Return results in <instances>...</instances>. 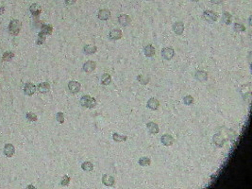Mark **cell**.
I'll return each instance as SVG.
<instances>
[{"label": "cell", "instance_id": "6da1fadb", "mask_svg": "<svg viewBox=\"0 0 252 189\" xmlns=\"http://www.w3.org/2000/svg\"><path fill=\"white\" fill-rule=\"evenodd\" d=\"M80 105L85 108H89V109H93L96 106V98L91 96H83L80 98Z\"/></svg>", "mask_w": 252, "mask_h": 189}, {"label": "cell", "instance_id": "7a4b0ae2", "mask_svg": "<svg viewBox=\"0 0 252 189\" xmlns=\"http://www.w3.org/2000/svg\"><path fill=\"white\" fill-rule=\"evenodd\" d=\"M21 26H22V24L19 20L12 19L11 21L10 25H9V31H10V33L11 35L16 36V35L19 34L20 30H21Z\"/></svg>", "mask_w": 252, "mask_h": 189}, {"label": "cell", "instance_id": "3957f363", "mask_svg": "<svg viewBox=\"0 0 252 189\" xmlns=\"http://www.w3.org/2000/svg\"><path fill=\"white\" fill-rule=\"evenodd\" d=\"M218 13L215 12V11H205L203 12V14H202V18L207 21L209 22V23H214V22H216L218 20Z\"/></svg>", "mask_w": 252, "mask_h": 189}, {"label": "cell", "instance_id": "277c9868", "mask_svg": "<svg viewBox=\"0 0 252 189\" xmlns=\"http://www.w3.org/2000/svg\"><path fill=\"white\" fill-rule=\"evenodd\" d=\"M122 36H123V33H122V30L120 29H111L109 33V38L112 40V41H117V40L122 38Z\"/></svg>", "mask_w": 252, "mask_h": 189}, {"label": "cell", "instance_id": "5b68a950", "mask_svg": "<svg viewBox=\"0 0 252 189\" xmlns=\"http://www.w3.org/2000/svg\"><path fill=\"white\" fill-rule=\"evenodd\" d=\"M161 142L163 145H164L166 147H170L174 144L175 139L173 138L172 135H170V134H168V133H165L161 137Z\"/></svg>", "mask_w": 252, "mask_h": 189}, {"label": "cell", "instance_id": "8992f818", "mask_svg": "<svg viewBox=\"0 0 252 189\" xmlns=\"http://www.w3.org/2000/svg\"><path fill=\"white\" fill-rule=\"evenodd\" d=\"M68 89L72 94H78L81 89V84L75 80H71L68 83Z\"/></svg>", "mask_w": 252, "mask_h": 189}, {"label": "cell", "instance_id": "52a82bcc", "mask_svg": "<svg viewBox=\"0 0 252 189\" xmlns=\"http://www.w3.org/2000/svg\"><path fill=\"white\" fill-rule=\"evenodd\" d=\"M36 90H37V87L35 86L33 83L31 82H28L25 84L24 87V93L26 94V96H32V94H35Z\"/></svg>", "mask_w": 252, "mask_h": 189}, {"label": "cell", "instance_id": "ba28073f", "mask_svg": "<svg viewBox=\"0 0 252 189\" xmlns=\"http://www.w3.org/2000/svg\"><path fill=\"white\" fill-rule=\"evenodd\" d=\"M102 183L106 186H114L115 183V179L114 177L110 176V175L104 174L102 176Z\"/></svg>", "mask_w": 252, "mask_h": 189}, {"label": "cell", "instance_id": "9c48e42d", "mask_svg": "<svg viewBox=\"0 0 252 189\" xmlns=\"http://www.w3.org/2000/svg\"><path fill=\"white\" fill-rule=\"evenodd\" d=\"M213 141L218 147H222L225 144V137L222 135V133H215L213 137Z\"/></svg>", "mask_w": 252, "mask_h": 189}, {"label": "cell", "instance_id": "30bf717a", "mask_svg": "<svg viewBox=\"0 0 252 189\" xmlns=\"http://www.w3.org/2000/svg\"><path fill=\"white\" fill-rule=\"evenodd\" d=\"M175 55V50L172 47H165L161 50V56L165 60H171Z\"/></svg>", "mask_w": 252, "mask_h": 189}, {"label": "cell", "instance_id": "8fae6325", "mask_svg": "<svg viewBox=\"0 0 252 189\" xmlns=\"http://www.w3.org/2000/svg\"><path fill=\"white\" fill-rule=\"evenodd\" d=\"M96 67V62L94 61H87L85 64H83V71L86 72V73H91L93 72Z\"/></svg>", "mask_w": 252, "mask_h": 189}, {"label": "cell", "instance_id": "7c38bea8", "mask_svg": "<svg viewBox=\"0 0 252 189\" xmlns=\"http://www.w3.org/2000/svg\"><path fill=\"white\" fill-rule=\"evenodd\" d=\"M118 22L121 26H127L131 23V17H129L127 14H121L118 16Z\"/></svg>", "mask_w": 252, "mask_h": 189}, {"label": "cell", "instance_id": "4fadbf2b", "mask_svg": "<svg viewBox=\"0 0 252 189\" xmlns=\"http://www.w3.org/2000/svg\"><path fill=\"white\" fill-rule=\"evenodd\" d=\"M14 153H15V147H13V145H11V144L5 145V147H4V154L7 157H9V158H11V157L14 155Z\"/></svg>", "mask_w": 252, "mask_h": 189}, {"label": "cell", "instance_id": "5bb4252c", "mask_svg": "<svg viewBox=\"0 0 252 189\" xmlns=\"http://www.w3.org/2000/svg\"><path fill=\"white\" fill-rule=\"evenodd\" d=\"M251 83H247V84H245L243 85V86L241 87V94L243 97H244V100H246L247 97H250V94H251Z\"/></svg>", "mask_w": 252, "mask_h": 189}, {"label": "cell", "instance_id": "9a60e30c", "mask_svg": "<svg viewBox=\"0 0 252 189\" xmlns=\"http://www.w3.org/2000/svg\"><path fill=\"white\" fill-rule=\"evenodd\" d=\"M184 28H185V26H184V24L181 21H178L173 25V30L177 35H181L184 31Z\"/></svg>", "mask_w": 252, "mask_h": 189}, {"label": "cell", "instance_id": "2e32d148", "mask_svg": "<svg viewBox=\"0 0 252 189\" xmlns=\"http://www.w3.org/2000/svg\"><path fill=\"white\" fill-rule=\"evenodd\" d=\"M97 17L98 19H100L102 21H106L111 18V11L109 10H107V9H103V10H100L98 11Z\"/></svg>", "mask_w": 252, "mask_h": 189}, {"label": "cell", "instance_id": "e0dca14e", "mask_svg": "<svg viewBox=\"0 0 252 189\" xmlns=\"http://www.w3.org/2000/svg\"><path fill=\"white\" fill-rule=\"evenodd\" d=\"M146 106H147V108H149L150 110L156 111V110H158V108L160 107V102L158 100L152 97V98H150V100H148V101L146 103Z\"/></svg>", "mask_w": 252, "mask_h": 189}, {"label": "cell", "instance_id": "ac0fdd59", "mask_svg": "<svg viewBox=\"0 0 252 189\" xmlns=\"http://www.w3.org/2000/svg\"><path fill=\"white\" fill-rule=\"evenodd\" d=\"M146 129L151 134H157V133H159V132H160L159 126L157 125L155 122H148V123H146Z\"/></svg>", "mask_w": 252, "mask_h": 189}, {"label": "cell", "instance_id": "d6986e66", "mask_svg": "<svg viewBox=\"0 0 252 189\" xmlns=\"http://www.w3.org/2000/svg\"><path fill=\"white\" fill-rule=\"evenodd\" d=\"M29 11L31 12V14H32L34 17H38L40 14H41L42 12V8L40 5H38V4H32V5L30 6L29 8Z\"/></svg>", "mask_w": 252, "mask_h": 189}, {"label": "cell", "instance_id": "ffe728a7", "mask_svg": "<svg viewBox=\"0 0 252 189\" xmlns=\"http://www.w3.org/2000/svg\"><path fill=\"white\" fill-rule=\"evenodd\" d=\"M37 90L40 93L46 94V93L49 92V90H50V84H49L48 82H41L38 85Z\"/></svg>", "mask_w": 252, "mask_h": 189}, {"label": "cell", "instance_id": "44dd1931", "mask_svg": "<svg viewBox=\"0 0 252 189\" xmlns=\"http://www.w3.org/2000/svg\"><path fill=\"white\" fill-rule=\"evenodd\" d=\"M83 51L87 55H93V54H94L97 51V47L96 46H94V44H87V46L84 47Z\"/></svg>", "mask_w": 252, "mask_h": 189}, {"label": "cell", "instance_id": "7402d4cb", "mask_svg": "<svg viewBox=\"0 0 252 189\" xmlns=\"http://www.w3.org/2000/svg\"><path fill=\"white\" fill-rule=\"evenodd\" d=\"M195 77L197 80H199V82H205V80H207V79H208V74H207V72L203 70H199L196 73Z\"/></svg>", "mask_w": 252, "mask_h": 189}, {"label": "cell", "instance_id": "603a6c76", "mask_svg": "<svg viewBox=\"0 0 252 189\" xmlns=\"http://www.w3.org/2000/svg\"><path fill=\"white\" fill-rule=\"evenodd\" d=\"M143 53H145V55L146 57H153L155 55V48L153 46H151V44H147V46L143 48Z\"/></svg>", "mask_w": 252, "mask_h": 189}, {"label": "cell", "instance_id": "cb8c5ba5", "mask_svg": "<svg viewBox=\"0 0 252 189\" xmlns=\"http://www.w3.org/2000/svg\"><path fill=\"white\" fill-rule=\"evenodd\" d=\"M222 21L226 25H231L232 22V15L228 11H224L222 15Z\"/></svg>", "mask_w": 252, "mask_h": 189}, {"label": "cell", "instance_id": "d4e9b609", "mask_svg": "<svg viewBox=\"0 0 252 189\" xmlns=\"http://www.w3.org/2000/svg\"><path fill=\"white\" fill-rule=\"evenodd\" d=\"M111 82V76L108 73H104L101 76V83L103 85H109Z\"/></svg>", "mask_w": 252, "mask_h": 189}, {"label": "cell", "instance_id": "484cf974", "mask_svg": "<svg viewBox=\"0 0 252 189\" xmlns=\"http://www.w3.org/2000/svg\"><path fill=\"white\" fill-rule=\"evenodd\" d=\"M112 139L115 141V142H124V141H127L128 137L126 135H121V134L117 133V132H114V134H112Z\"/></svg>", "mask_w": 252, "mask_h": 189}, {"label": "cell", "instance_id": "4316f807", "mask_svg": "<svg viewBox=\"0 0 252 189\" xmlns=\"http://www.w3.org/2000/svg\"><path fill=\"white\" fill-rule=\"evenodd\" d=\"M137 80H138V82H140L141 84L146 85V84H148V82H150V78H149V77H146V75H139V76H137Z\"/></svg>", "mask_w": 252, "mask_h": 189}, {"label": "cell", "instance_id": "83f0119b", "mask_svg": "<svg viewBox=\"0 0 252 189\" xmlns=\"http://www.w3.org/2000/svg\"><path fill=\"white\" fill-rule=\"evenodd\" d=\"M81 168L86 172H91L94 169V165L91 163V162H84L81 165Z\"/></svg>", "mask_w": 252, "mask_h": 189}, {"label": "cell", "instance_id": "f1b7e54d", "mask_svg": "<svg viewBox=\"0 0 252 189\" xmlns=\"http://www.w3.org/2000/svg\"><path fill=\"white\" fill-rule=\"evenodd\" d=\"M41 31L46 35H51L53 32V26L51 25H43Z\"/></svg>", "mask_w": 252, "mask_h": 189}, {"label": "cell", "instance_id": "f546056e", "mask_svg": "<svg viewBox=\"0 0 252 189\" xmlns=\"http://www.w3.org/2000/svg\"><path fill=\"white\" fill-rule=\"evenodd\" d=\"M138 164L141 166H148L151 165V160L148 157H142V158L139 159Z\"/></svg>", "mask_w": 252, "mask_h": 189}, {"label": "cell", "instance_id": "4dcf8cb0", "mask_svg": "<svg viewBox=\"0 0 252 189\" xmlns=\"http://www.w3.org/2000/svg\"><path fill=\"white\" fill-rule=\"evenodd\" d=\"M13 57H14V53L11 51H6L3 54L2 59L4 62H10L13 59Z\"/></svg>", "mask_w": 252, "mask_h": 189}, {"label": "cell", "instance_id": "1f68e13d", "mask_svg": "<svg viewBox=\"0 0 252 189\" xmlns=\"http://www.w3.org/2000/svg\"><path fill=\"white\" fill-rule=\"evenodd\" d=\"M46 35L41 31V32L38 34V39H37L36 44H37L38 46H41V44H43L44 42H46Z\"/></svg>", "mask_w": 252, "mask_h": 189}, {"label": "cell", "instance_id": "d6a6232c", "mask_svg": "<svg viewBox=\"0 0 252 189\" xmlns=\"http://www.w3.org/2000/svg\"><path fill=\"white\" fill-rule=\"evenodd\" d=\"M233 29H234V30L237 31V32H243V31H246V26L244 25L240 24V23H235Z\"/></svg>", "mask_w": 252, "mask_h": 189}, {"label": "cell", "instance_id": "836d02e7", "mask_svg": "<svg viewBox=\"0 0 252 189\" xmlns=\"http://www.w3.org/2000/svg\"><path fill=\"white\" fill-rule=\"evenodd\" d=\"M26 119H28L29 121H31V122L37 121V119H38V116L36 115L35 114H33V112H28V114L26 115Z\"/></svg>", "mask_w": 252, "mask_h": 189}, {"label": "cell", "instance_id": "e575fe53", "mask_svg": "<svg viewBox=\"0 0 252 189\" xmlns=\"http://www.w3.org/2000/svg\"><path fill=\"white\" fill-rule=\"evenodd\" d=\"M183 102L185 105H192L193 103V97L192 96H189L188 94V96L183 97Z\"/></svg>", "mask_w": 252, "mask_h": 189}, {"label": "cell", "instance_id": "d590c367", "mask_svg": "<svg viewBox=\"0 0 252 189\" xmlns=\"http://www.w3.org/2000/svg\"><path fill=\"white\" fill-rule=\"evenodd\" d=\"M70 181H71L70 177L67 176V175H64V176L62 177L61 181V184L62 186H67V185H68V184L70 183Z\"/></svg>", "mask_w": 252, "mask_h": 189}, {"label": "cell", "instance_id": "8d00e7d4", "mask_svg": "<svg viewBox=\"0 0 252 189\" xmlns=\"http://www.w3.org/2000/svg\"><path fill=\"white\" fill-rule=\"evenodd\" d=\"M56 119H57V121L59 123H61V124L64 123V112H57V114H56Z\"/></svg>", "mask_w": 252, "mask_h": 189}, {"label": "cell", "instance_id": "74e56055", "mask_svg": "<svg viewBox=\"0 0 252 189\" xmlns=\"http://www.w3.org/2000/svg\"><path fill=\"white\" fill-rule=\"evenodd\" d=\"M76 2V0H65V4H66L67 6L74 5Z\"/></svg>", "mask_w": 252, "mask_h": 189}, {"label": "cell", "instance_id": "f35d334b", "mask_svg": "<svg viewBox=\"0 0 252 189\" xmlns=\"http://www.w3.org/2000/svg\"><path fill=\"white\" fill-rule=\"evenodd\" d=\"M211 2L213 4H221L223 2V0H211Z\"/></svg>", "mask_w": 252, "mask_h": 189}, {"label": "cell", "instance_id": "ab89813d", "mask_svg": "<svg viewBox=\"0 0 252 189\" xmlns=\"http://www.w3.org/2000/svg\"><path fill=\"white\" fill-rule=\"evenodd\" d=\"M4 11H5V7L4 6H0V15H2Z\"/></svg>", "mask_w": 252, "mask_h": 189}, {"label": "cell", "instance_id": "60d3db41", "mask_svg": "<svg viewBox=\"0 0 252 189\" xmlns=\"http://www.w3.org/2000/svg\"><path fill=\"white\" fill-rule=\"evenodd\" d=\"M192 1H193V2H198L199 0H192Z\"/></svg>", "mask_w": 252, "mask_h": 189}, {"label": "cell", "instance_id": "b9f144b4", "mask_svg": "<svg viewBox=\"0 0 252 189\" xmlns=\"http://www.w3.org/2000/svg\"><path fill=\"white\" fill-rule=\"evenodd\" d=\"M147 1H150V0H147Z\"/></svg>", "mask_w": 252, "mask_h": 189}]
</instances>
